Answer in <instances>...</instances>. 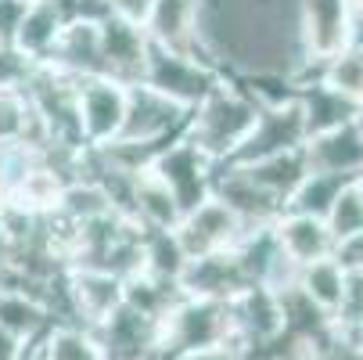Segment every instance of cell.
I'll list each match as a JSON object with an SVG mask.
<instances>
[{"label":"cell","instance_id":"cell-15","mask_svg":"<svg viewBox=\"0 0 363 360\" xmlns=\"http://www.w3.org/2000/svg\"><path fill=\"white\" fill-rule=\"evenodd\" d=\"M101 62H105V76L137 87L144 80V62H147V33L140 26L105 18L101 22Z\"/></svg>","mask_w":363,"mask_h":360},{"label":"cell","instance_id":"cell-20","mask_svg":"<svg viewBox=\"0 0 363 360\" xmlns=\"http://www.w3.org/2000/svg\"><path fill=\"white\" fill-rule=\"evenodd\" d=\"M65 11L58 0H40V4H29L26 15H22V26L15 33V47L33 62V65H43L55 50L62 29H65Z\"/></svg>","mask_w":363,"mask_h":360},{"label":"cell","instance_id":"cell-8","mask_svg":"<svg viewBox=\"0 0 363 360\" xmlns=\"http://www.w3.org/2000/svg\"><path fill=\"white\" fill-rule=\"evenodd\" d=\"M306 116H302V101L284 97L274 101V105L259 109V119L248 133V141L241 144V151L234 156V163L227 166H252V163H263L274 156H284V151H298L306 144Z\"/></svg>","mask_w":363,"mask_h":360},{"label":"cell","instance_id":"cell-25","mask_svg":"<svg viewBox=\"0 0 363 360\" xmlns=\"http://www.w3.org/2000/svg\"><path fill=\"white\" fill-rule=\"evenodd\" d=\"M58 217L69 220V224H76V227H86V224H94V220L116 217V205H112V198L105 195V187H101L97 180L76 177V180H69V187H65V195H62Z\"/></svg>","mask_w":363,"mask_h":360},{"label":"cell","instance_id":"cell-9","mask_svg":"<svg viewBox=\"0 0 363 360\" xmlns=\"http://www.w3.org/2000/svg\"><path fill=\"white\" fill-rule=\"evenodd\" d=\"M245 224L227 209L220 198H205L201 205H194L191 213H184V220L177 224L173 238L184 252V260H205V256H220V252H234L245 238Z\"/></svg>","mask_w":363,"mask_h":360},{"label":"cell","instance_id":"cell-19","mask_svg":"<svg viewBox=\"0 0 363 360\" xmlns=\"http://www.w3.org/2000/svg\"><path fill=\"white\" fill-rule=\"evenodd\" d=\"M130 220H133L140 231H177V224L184 220L180 202L169 195V187L155 177L147 166L133 177Z\"/></svg>","mask_w":363,"mask_h":360},{"label":"cell","instance_id":"cell-21","mask_svg":"<svg viewBox=\"0 0 363 360\" xmlns=\"http://www.w3.org/2000/svg\"><path fill=\"white\" fill-rule=\"evenodd\" d=\"M65 187H69V177H65L58 166H50V163L40 159V163L26 173V180L18 184V191H15L11 198H4V202L18 205V209H26V213H33V217H55L58 205H62Z\"/></svg>","mask_w":363,"mask_h":360},{"label":"cell","instance_id":"cell-17","mask_svg":"<svg viewBox=\"0 0 363 360\" xmlns=\"http://www.w3.org/2000/svg\"><path fill=\"white\" fill-rule=\"evenodd\" d=\"M43 65H55V69L69 72L72 80L105 76V62H101V26L83 22V18H69Z\"/></svg>","mask_w":363,"mask_h":360},{"label":"cell","instance_id":"cell-40","mask_svg":"<svg viewBox=\"0 0 363 360\" xmlns=\"http://www.w3.org/2000/svg\"><path fill=\"white\" fill-rule=\"evenodd\" d=\"M352 123H356V130H359V137H363V105L356 109V119H352Z\"/></svg>","mask_w":363,"mask_h":360},{"label":"cell","instance_id":"cell-10","mask_svg":"<svg viewBox=\"0 0 363 360\" xmlns=\"http://www.w3.org/2000/svg\"><path fill=\"white\" fill-rule=\"evenodd\" d=\"M62 292L69 306V324L97 332L123 306V278L94 271V267H65Z\"/></svg>","mask_w":363,"mask_h":360},{"label":"cell","instance_id":"cell-11","mask_svg":"<svg viewBox=\"0 0 363 360\" xmlns=\"http://www.w3.org/2000/svg\"><path fill=\"white\" fill-rule=\"evenodd\" d=\"M230 332H234V346L241 349H255V346H270L277 339H284V310H281V295L263 288V285H248L245 292H238L230 302Z\"/></svg>","mask_w":363,"mask_h":360},{"label":"cell","instance_id":"cell-38","mask_svg":"<svg viewBox=\"0 0 363 360\" xmlns=\"http://www.w3.org/2000/svg\"><path fill=\"white\" fill-rule=\"evenodd\" d=\"M173 360H238V349H205V353H191V356H173Z\"/></svg>","mask_w":363,"mask_h":360},{"label":"cell","instance_id":"cell-1","mask_svg":"<svg viewBox=\"0 0 363 360\" xmlns=\"http://www.w3.org/2000/svg\"><path fill=\"white\" fill-rule=\"evenodd\" d=\"M259 109L263 105L241 87V80L223 72L220 83L191 109L184 137L201 156H209L216 166H227V163H234L241 144L248 141V133L259 119Z\"/></svg>","mask_w":363,"mask_h":360},{"label":"cell","instance_id":"cell-39","mask_svg":"<svg viewBox=\"0 0 363 360\" xmlns=\"http://www.w3.org/2000/svg\"><path fill=\"white\" fill-rule=\"evenodd\" d=\"M11 263V241H8V234L0 231V271H4Z\"/></svg>","mask_w":363,"mask_h":360},{"label":"cell","instance_id":"cell-5","mask_svg":"<svg viewBox=\"0 0 363 360\" xmlns=\"http://www.w3.org/2000/svg\"><path fill=\"white\" fill-rule=\"evenodd\" d=\"M187 109L173 105L169 97L155 94L151 87L137 83L130 87V97H126V119H123V130H119V141L116 144H126V148H144L151 156L177 141L187 126Z\"/></svg>","mask_w":363,"mask_h":360},{"label":"cell","instance_id":"cell-16","mask_svg":"<svg viewBox=\"0 0 363 360\" xmlns=\"http://www.w3.org/2000/svg\"><path fill=\"white\" fill-rule=\"evenodd\" d=\"M252 281L245 278L238 252H220V256H205L184 267L180 274V295L194 299H213V302H230L238 292H245Z\"/></svg>","mask_w":363,"mask_h":360},{"label":"cell","instance_id":"cell-34","mask_svg":"<svg viewBox=\"0 0 363 360\" xmlns=\"http://www.w3.org/2000/svg\"><path fill=\"white\" fill-rule=\"evenodd\" d=\"M105 4H108V15H112V18L144 29V22H147V15H151V8H155V0H105Z\"/></svg>","mask_w":363,"mask_h":360},{"label":"cell","instance_id":"cell-4","mask_svg":"<svg viewBox=\"0 0 363 360\" xmlns=\"http://www.w3.org/2000/svg\"><path fill=\"white\" fill-rule=\"evenodd\" d=\"M220 69L201 62V58H191V55H177V50H166L159 43L147 40V62H144V87H151L155 94L169 97L173 105L180 109H194L198 101L209 94L216 83H220Z\"/></svg>","mask_w":363,"mask_h":360},{"label":"cell","instance_id":"cell-37","mask_svg":"<svg viewBox=\"0 0 363 360\" xmlns=\"http://www.w3.org/2000/svg\"><path fill=\"white\" fill-rule=\"evenodd\" d=\"M26 349H29V342H22L18 335H11V332L0 328V360H22Z\"/></svg>","mask_w":363,"mask_h":360},{"label":"cell","instance_id":"cell-12","mask_svg":"<svg viewBox=\"0 0 363 360\" xmlns=\"http://www.w3.org/2000/svg\"><path fill=\"white\" fill-rule=\"evenodd\" d=\"M101 360H155L159 356V321H151L123 302L119 310L94 332Z\"/></svg>","mask_w":363,"mask_h":360},{"label":"cell","instance_id":"cell-31","mask_svg":"<svg viewBox=\"0 0 363 360\" xmlns=\"http://www.w3.org/2000/svg\"><path fill=\"white\" fill-rule=\"evenodd\" d=\"M324 224H328V231H331L335 241L352 238V234L363 231V191H359L352 180L342 184V191L335 195V202H331V209H328Z\"/></svg>","mask_w":363,"mask_h":360},{"label":"cell","instance_id":"cell-43","mask_svg":"<svg viewBox=\"0 0 363 360\" xmlns=\"http://www.w3.org/2000/svg\"><path fill=\"white\" fill-rule=\"evenodd\" d=\"M22 360H36V356H33V353H29V349H26V356H22Z\"/></svg>","mask_w":363,"mask_h":360},{"label":"cell","instance_id":"cell-3","mask_svg":"<svg viewBox=\"0 0 363 360\" xmlns=\"http://www.w3.org/2000/svg\"><path fill=\"white\" fill-rule=\"evenodd\" d=\"M227 346L238 349L234 332H230L227 302L180 295L159 317V356L155 360H173V356H191V353H205V349H227Z\"/></svg>","mask_w":363,"mask_h":360},{"label":"cell","instance_id":"cell-26","mask_svg":"<svg viewBox=\"0 0 363 360\" xmlns=\"http://www.w3.org/2000/svg\"><path fill=\"white\" fill-rule=\"evenodd\" d=\"M0 328L18 335L22 342H36L47 328H50V314L47 306L18 295V292H0Z\"/></svg>","mask_w":363,"mask_h":360},{"label":"cell","instance_id":"cell-28","mask_svg":"<svg viewBox=\"0 0 363 360\" xmlns=\"http://www.w3.org/2000/svg\"><path fill=\"white\" fill-rule=\"evenodd\" d=\"M317 83L331 87L342 97H349L352 105H363V43H352L349 50H342L338 58L320 65Z\"/></svg>","mask_w":363,"mask_h":360},{"label":"cell","instance_id":"cell-27","mask_svg":"<svg viewBox=\"0 0 363 360\" xmlns=\"http://www.w3.org/2000/svg\"><path fill=\"white\" fill-rule=\"evenodd\" d=\"M184 267H187V260H184L173 231H144V271L140 274H151V278L180 288Z\"/></svg>","mask_w":363,"mask_h":360},{"label":"cell","instance_id":"cell-36","mask_svg":"<svg viewBox=\"0 0 363 360\" xmlns=\"http://www.w3.org/2000/svg\"><path fill=\"white\" fill-rule=\"evenodd\" d=\"M22 15H26V4H18V0H0V43H15Z\"/></svg>","mask_w":363,"mask_h":360},{"label":"cell","instance_id":"cell-2","mask_svg":"<svg viewBox=\"0 0 363 360\" xmlns=\"http://www.w3.org/2000/svg\"><path fill=\"white\" fill-rule=\"evenodd\" d=\"M295 29L302 47V69L295 76V87H302L309 76L317 83L320 65H328L359 40V15L352 0H298Z\"/></svg>","mask_w":363,"mask_h":360},{"label":"cell","instance_id":"cell-23","mask_svg":"<svg viewBox=\"0 0 363 360\" xmlns=\"http://www.w3.org/2000/svg\"><path fill=\"white\" fill-rule=\"evenodd\" d=\"M241 170L248 173V180L259 191H267L274 202H281V209H284V202L291 198V191L302 184V177L309 173L306 159H302V148L298 151H284V156H274V159H263V163H252V166H241Z\"/></svg>","mask_w":363,"mask_h":360},{"label":"cell","instance_id":"cell-7","mask_svg":"<svg viewBox=\"0 0 363 360\" xmlns=\"http://www.w3.org/2000/svg\"><path fill=\"white\" fill-rule=\"evenodd\" d=\"M147 170L169 187V195L180 202L184 213H191L194 205H201L205 198H213L216 163H213L209 156H201V151H198L184 133H180L177 141H169L159 156L151 159Z\"/></svg>","mask_w":363,"mask_h":360},{"label":"cell","instance_id":"cell-33","mask_svg":"<svg viewBox=\"0 0 363 360\" xmlns=\"http://www.w3.org/2000/svg\"><path fill=\"white\" fill-rule=\"evenodd\" d=\"M33 62L22 55L15 43H0V87L4 90H22L33 76Z\"/></svg>","mask_w":363,"mask_h":360},{"label":"cell","instance_id":"cell-41","mask_svg":"<svg viewBox=\"0 0 363 360\" xmlns=\"http://www.w3.org/2000/svg\"><path fill=\"white\" fill-rule=\"evenodd\" d=\"M352 184H356V187H359V191H363V173H359V177H356V180H352Z\"/></svg>","mask_w":363,"mask_h":360},{"label":"cell","instance_id":"cell-30","mask_svg":"<svg viewBox=\"0 0 363 360\" xmlns=\"http://www.w3.org/2000/svg\"><path fill=\"white\" fill-rule=\"evenodd\" d=\"M331 328L338 339L363 342V271H345V288L331 317Z\"/></svg>","mask_w":363,"mask_h":360},{"label":"cell","instance_id":"cell-22","mask_svg":"<svg viewBox=\"0 0 363 360\" xmlns=\"http://www.w3.org/2000/svg\"><path fill=\"white\" fill-rule=\"evenodd\" d=\"M298 101H302V116H306V133H309V137L352 123V119H356V109H359V105H352L349 97L335 94V90L324 87V83H306V87H298ZM309 137H306V141H309Z\"/></svg>","mask_w":363,"mask_h":360},{"label":"cell","instance_id":"cell-24","mask_svg":"<svg viewBox=\"0 0 363 360\" xmlns=\"http://www.w3.org/2000/svg\"><path fill=\"white\" fill-rule=\"evenodd\" d=\"M295 288L317 306V310L331 321L338 302H342V288H345V271L338 267L335 256H328V260H317V263H306L298 267L295 274Z\"/></svg>","mask_w":363,"mask_h":360},{"label":"cell","instance_id":"cell-6","mask_svg":"<svg viewBox=\"0 0 363 360\" xmlns=\"http://www.w3.org/2000/svg\"><path fill=\"white\" fill-rule=\"evenodd\" d=\"M126 97L130 87L97 76V80H79L76 90V130H79V148L101 151L119 141L123 119H126Z\"/></svg>","mask_w":363,"mask_h":360},{"label":"cell","instance_id":"cell-13","mask_svg":"<svg viewBox=\"0 0 363 360\" xmlns=\"http://www.w3.org/2000/svg\"><path fill=\"white\" fill-rule=\"evenodd\" d=\"M302 159H306L309 173H324L335 180H356L363 173V137H359L356 123L309 137L302 144Z\"/></svg>","mask_w":363,"mask_h":360},{"label":"cell","instance_id":"cell-29","mask_svg":"<svg viewBox=\"0 0 363 360\" xmlns=\"http://www.w3.org/2000/svg\"><path fill=\"white\" fill-rule=\"evenodd\" d=\"M342 184H349V180H335V177H324V173H306L302 184L284 202V213H302V217H320L324 220L335 195L342 191Z\"/></svg>","mask_w":363,"mask_h":360},{"label":"cell","instance_id":"cell-18","mask_svg":"<svg viewBox=\"0 0 363 360\" xmlns=\"http://www.w3.org/2000/svg\"><path fill=\"white\" fill-rule=\"evenodd\" d=\"M277 249L284 252V260L295 267L328 260L335 252V238L320 217H302V213H281L270 227Z\"/></svg>","mask_w":363,"mask_h":360},{"label":"cell","instance_id":"cell-42","mask_svg":"<svg viewBox=\"0 0 363 360\" xmlns=\"http://www.w3.org/2000/svg\"><path fill=\"white\" fill-rule=\"evenodd\" d=\"M18 4H26V8H29V4H40V0H18Z\"/></svg>","mask_w":363,"mask_h":360},{"label":"cell","instance_id":"cell-35","mask_svg":"<svg viewBox=\"0 0 363 360\" xmlns=\"http://www.w3.org/2000/svg\"><path fill=\"white\" fill-rule=\"evenodd\" d=\"M331 256L338 260L342 271H363V231L352 234V238L335 241V252H331Z\"/></svg>","mask_w":363,"mask_h":360},{"label":"cell","instance_id":"cell-32","mask_svg":"<svg viewBox=\"0 0 363 360\" xmlns=\"http://www.w3.org/2000/svg\"><path fill=\"white\" fill-rule=\"evenodd\" d=\"M40 163V151L29 144H0V202L11 198L26 173Z\"/></svg>","mask_w":363,"mask_h":360},{"label":"cell","instance_id":"cell-14","mask_svg":"<svg viewBox=\"0 0 363 360\" xmlns=\"http://www.w3.org/2000/svg\"><path fill=\"white\" fill-rule=\"evenodd\" d=\"M144 33L151 43H159L166 50L216 65L198 43V0H155V8L144 22Z\"/></svg>","mask_w":363,"mask_h":360}]
</instances>
